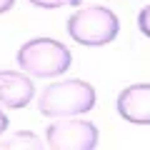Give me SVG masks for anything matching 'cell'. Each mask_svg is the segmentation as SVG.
<instances>
[{"label":"cell","instance_id":"cell-1","mask_svg":"<svg viewBox=\"0 0 150 150\" xmlns=\"http://www.w3.org/2000/svg\"><path fill=\"white\" fill-rule=\"evenodd\" d=\"M95 88L85 80H58L50 83L40 98H38V110L43 112L45 118H78L85 115L95 108Z\"/></svg>","mask_w":150,"mask_h":150},{"label":"cell","instance_id":"cell-5","mask_svg":"<svg viewBox=\"0 0 150 150\" xmlns=\"http://www.w3.org/2000/svg\"><path fill=\"white\" fill-rule=\"evenodd\" d=\"M118 115L130 125H150V83L128 85L115 100Z\"/></svg>","mask_w":150,"mask_h":150},{"label":"cell","instance_id":"cell-2","mask_svg":"<svg viewBox=\"0 0 150 150\" xmlns=\"http://www.w3.org/2000/svg\"><path fill=\"white\" fill-rule=\"evenodd\" d=\"M18 68L30 78H58L73 63V55L53 38H33L18 48Z\"/></svg>","mask_w":150,"mask_h":150},{"label":"cell","instance_id":"cell-4","mask_svg":"<svg viewBox=\"0 0 150 150\" xmlns=\"http://www.w3.org/2000/svg\"><path fill=\"white\" fill-rule=\"evenodd\" d=\"M45 145L53 150H95L100 145V133L90 120L55 118L45 130Z\"/></svg>","mask_w":150,"mask_h":150},{"label":"cell","instance_id":"cell-3","mask_svg":"<svg viewBox=\"0 0 150 150\" xmlns=\"http://www.w3.org/2000/svg\"><path fill=\"white\" fill-rule=\"evenodd\" d=\"M118 33H120V20L105 5L80 8L68 18V35L78 45H85V48L108 45L118 38Z\"/></svg>","mask_w":150,"mask_h":150},{"label":"cell","instance_id":"cell-11","mask_svg":"<svg viewBox=\"0 0 150 150\" xmlns=\"http://www.w3.org/2000/svg\"><path fill=\"white\" fill-rule=\"evenodd\" d=\"M5 130H8V115H5L3 110H0V135L5 133Z\"/></svg>","mask_w":150,"mask_h":150},{"label":"cell","instance_id":"cell-8","mask_svg":"<svg viewBox=\"0 0 150 150\" xmlns=\"http://www.w3.org/2000/svg\"><path fill=\"white\" fill-rule=\"evenodd\" d=\"M28 3L35 8H43V10H58V8H65V5L78 8L83 0H28Z\"/></svg>","mask_w":150,"mask_h":150},{"label":"cell","instance_id":"cell-9","mask_svg":"<svg viewBox=\"0 0 150 150\" xmlns=\"http://www.w3.org/2000/svg\"><path fill=\"white\" fill-rule=\"evenodd\" d=\"M138 30L150 40V5H145L143 10H140V15H138Z\"/></svg>","mask_w":150,"mask_h":150},{"label":"cell","instance_id":"cell-6","mask_svg":"<svg viewBox=\"0 0 150 150\" xmlns=\"http://www.w3.org/2000/svg\"><path fill=\"white\" fill-rule=\"evenodd\" d=\"M33 98H35V85L30 75L18 70H0V108L20 110L30 105Z\"/></svg>","mask_w":150,"mask_h":150},{"label":"cell","instance_id":"cell-7","mask_svg":"<svg viewBox=\"0 0 150 150\" xmlns=\"http://www.w3.org/2000/svg\"><path fill=\"white\" fill-rule=\"evenodd\" d=\"M43 145L45 143L30 130H20V133L10 135L8 140H0V148H8V150H40Z\"/></svg>","mask_w":150,"mask_h":150},{"label":"cell","instance_id":"cell-10","mask_svg":"<svg viewBox=\"0 0 150 150\" xmlns=\"http://www.w3.org/2000/svg\"><path fill=\"white\" fill-rule=\"evenodd\" d=\"M13 5H15V0H0V15L8 10H13Z\"/></svg>","mask_w":150,"mask_h":150}]
</instances>
